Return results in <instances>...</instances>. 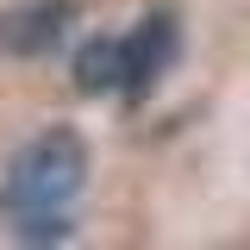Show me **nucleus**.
<instances>
[{"instance_id":"obj_1","label":"nucleus","mask_w":250,"mask_h":250,"mask_svg":"<svg viewBox=\"0 0 250 250\" xmlns=\"http://www.w3.org/2000/svg\"><path fill=\"white\" fill-rule=\"evenodd\" d=\"M82 188H88V144L57 125L13 156L6 182H0V207L25 244H57L69 238V207Z\"/></svg>"},{"instance_id":"obj_2","label":"nucleus","mask_w":250,"mask_h":250,"mask_svg":"<svg viewBox=\"0 0 250 250\" xmlns=\"http://www.w3.org/2000/svg\"><path fill=\"white\" fill-rule=\"evenodd\" d=\"M69 19H75V0H25V6L0 13V50H13V57H44L62 38Z\"/></svg>"},{"instance_id":"obj_3","label":"nucleus","mask_w":250,"mask_h":250,"mask_svg":"<svg viewBox=\"0 0 250 250\" xmlns=\"http://www.w3.org/2000/svg\"><path fill=\"white\" fill-rule=\"evenodd\" d=\"M169 57H175V19H169V13H150L144 25L125 38V69H131V75H125V94L144 100L150 82L169 69Z\"/></svg>"},{"instance_id":"obj_4","label":"nucleus","mask_w":250,"mask_h":250,"mask_svg":"<svg viewBox=\"0 0 250 250\" xmlns=\"http://www.w3.org/2000/svg\"><path fill=\"white\" fill-rule=\"evenodd\" d=\"M125 38H88L75 50V88L82 94H125Z\"/></svg>"}]
</instances>
